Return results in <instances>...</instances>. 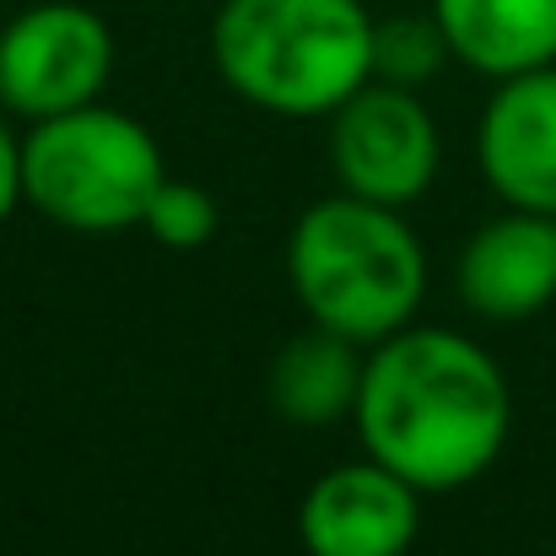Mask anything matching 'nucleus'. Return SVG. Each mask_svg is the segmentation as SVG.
I'll use <instances>...</instances> for the list:
<instances>
[{
    "mask_svg": "<svg viewBox=\"0 0 556 556\" xmlns=\"http://www.w3.org/2000/svg\"><path fill=\"white\" fill-rule=\"evenodd\" d=\"M352 427L363 454L405 476L421 497L481 481L514 432V389L503 363L438 325H405L368 346Z\"/></svg>",
    "mask_w": 556,
    "mask_h": 556,
    "instance_id": "f257e3e1",
    "label": "nucleus"
},
{
    "mask_svg": "<svg viewBox=\"0 0 556 556\" xmlns=\"http://www.w3.org/2000/svg\"><path fill=\"white\" fill-rule=\"evenodd\" d=\"M476 163L503 205L556 216V65L492 81L476 125Z\"/></svg>",
    "mask_w": 556,
    "mask_h": 556,
    "instance_id": "1a4fd4ad",
    "label": "nucleus"
},
{
    "mask_svg": "<svg viewBox=\"0 0 556 556\" xmlns=\"http://www.w3.org/2000/svg\"><path fill=\"white\" fill-rule=\"evenodd\" d=\"M287 287L308 325H325L357 346H378L416 325L427 298V249L405 211L341 189L292 222Z\"/></svg>",
    "mask_w": 556,
    "mask_h": 556,
    "instance_id": "7ed1b4c3",
    "label": "nucleus"
},
{
    "mask_svg": "<svg viewBox=\"0 0 556 556\" xmlns=\"http://www.w3.org/2000/svg\"><path fill=\"white\" fill-rule=\"evenodd\" d=\"M363 363H368V346H357V341H346L325 325L298 330L276 352L270 378H265L276 416L292 421V427H308V432L352 421L357 389H363Z\"/></svg>",
    "mask_w": 556,
    "mask_h": 556,
    "instance_id": "9b49d317",
    "label": "nucleus"
},
{
    "mask_svg": "<svg viewBox=\"0 0 556 556\" xmlns=\"http://www.w3.org/2000/svg\"><path fill=\"white\" fill-rule=\"evenodd\" d=\"M163 179L157 136L103 98L22 130V205L65 232L141 227Z\"/></svg>",
    "mask_w": 556,
    "mask_h": 556,
    "instance_id": "20e7f679",
    "label": "nucleus"
},
{
    "mask_svg": "<svg viewBox=\"0 0 556 556\" xmlns=\"http://www.w3.org/2000/svg\"><path fill=\"white\" fill-rule=\"evenodd\" d=\"M114 27L81 0H38L0 27V109L16 125L87 109L114 81Z\"/></svg>",
    "mask_w": 556,
    "mask_h": 556,
    "instance_id": "39448f33",
    "label": "nucleus"
},
{
    "mask_svg": "<svg viewBox=\"0 0 556 556\" xmlns=\"http://www.w3.org/2000/svg\"><path fill=\"white\" fill-rule=\"evenodd\" d=\"M448 38L432 11H400V16H372V81H394L421 92L443 65H448Z\"/></svg>",
    "mask_w": 556,
    "mask_h": 556,
    "instance_id": "f8f14e48",
    "label": "nucleus"
},
{
    "mask_svg": "<svg viewBox=\"0 0 556 556\" xmlns=\"http://www.w3.org/2000/svg\"><path fill=\"white\" fill-rule=\"evenodd\" d=\"M211 65L276 119H330L372 81V11L363 0H222Z\"/></svg>",
    "mask_w": 556,
    "mask_h": 556,
    "instance_id": "f03ea898",
    "label": "nucleus"
},
{
    "mask_svg": "<svg viewBox=\"0 0 556 556\" xmlns=\"http://www.w3.org/2000/svg\"><path fill=\"white\" fill-rule=\"evenodd\" d=\"M454 65L508 81L556 65V0H432Z\"/></svg>",
    "mask_w": 556,
    "mask_h": 556,
    "instance_id": "9d476101",
    "label": "nucleus"
},
{
    "mask_svg": "<svg viewBox=\"0 0 556 556\" xmlns=\"http://www.w3.org/2000/svg\"><path fill=\"white\" fill-rule=\"evenodd\" d=\"M216 227H222L216 194L205 185H194V179H174V174L157 185L147 216H141V232H152L163 249H179V254L205 249V243L216 238Z\"/></svg>",
    "mask_w": 556,
    "mask_h": 556,
    "instance_id": "ddd939ff",
    "label": "nucleus"
},
{
    "mask_svg": "<svg viewBox=\"0 0 556 556\" xmlns=\"http://www.w3.org/2000/svg\"><path fill=\"white\" fill-rule=\"evenodd\" d=\"M22 205V136H16V119L0 109V227L16 216Z\"/></svg>",
    "mask_w": 556,
    "mask_h": 556,
    "instance_id": "4468645a",
    "label": "nucleus"
},
{
    "mask_svg": "<svg viewBox=\"0 0 556 556\" xmlns=\"http://www.w3.org/2000/svg\"><path fill=\"white\" fill-rule=\"evenodd\" d=\"M454 292L476 319L514 325L556 303V216L503 205L454 260Z\"/></svg>",
    "mask_w": 556,
    "mask_h": 556,
    "instance_id": "6e6552de",
    "label": "nucleus"
},
{
    "mask_svg": "<svg viewBox=\"0 0 556 556\" xmlns=\"http://www.w3.org/2000/svg\"><path fill=\"white\" fill-rule=\"evenodd\" d=\"M421 535V492L378 459L325 470L298 503L308 556H410Z\"/></svg>",
    "mask_w": 556,
    "mask_h": 556,
    "instance_id": "0eeeda50",
    "label": "nucleus"
},
{
    "mask_svg": "<svg viewBox=\"0 0 556 556\" xmlns=\"http://www.w3.org/2000/svg\"><path fill=\"white\" fill-rule=\"evenodd\" d=\"M330 174L372 205L410 211L443 174V136L421 92L368 81L330 114Z\"/></svg>",
    "mask_w": 556,
    "mask_h": 556,
    "instance_id": "423d86ee",
    "label": "nucleus"
}]
</instances>
